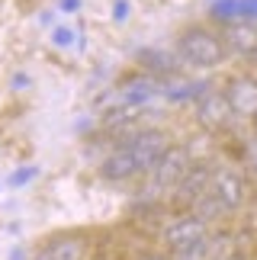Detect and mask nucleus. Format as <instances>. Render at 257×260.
<instances>
[{
    "label": "nucleus",
    "mask_w": 257,
    "mask_h": 260,
    "mask_svg": "<svg viewBox=\"0 0 257 260\" xmlns=\"http://www.w3.org/2000/svg\"><path fill=\"white\" fill-rule=\"evenodd\" d=\"M177 48H180L183 61H190L196 68H219L225 61V45L206 29H186Z\"/></svg>",
    "instance_id": "nucleus-1"
},
{
    "label": "nucleus",
    "mask_w": 257,
    "mask_h": 260,
    "mask_svg": "<svg viewBox=\"0 0 257 260\" xmlns=\"http://www.w3.org/2000/svg\"><path fill=\"white\" fill-rule=\"evenodd\" d=\"M206 238H209V225L200 222L196 215H183V218H177L174 225H167V232H164V241L167 247H171L174 254H186V251H193L196 244H203Z\"/></svg>",
    "instance_id": "nucleus-2"
},
{
    "label": "nucleus",
    "mask_w": 257,
    "mask_h": 260,
    "mask_svg": "<svg viewBox=\"0 0 257 260\" xmlns=\"http://www.w3.org/2000/svg\"><path fill=\"white\" fill-rule=\"evenodd\" d=\"M128 148H132V154H135V161H138V171H151V167L157 164V157H161L167 148V138L164 132H154V128H145V132H135V135H128Z\"/></svg>",
    "instance_id": "nucleus-3"
},
{
    "label": "nucleus",
    "mask_w": 257,
    "mask_h": 260,
    "mask_svg": "<svg viewBox=\"0 0 257 260\" xmlns=\"http://www.w3.org/2000/svg\"><path fill=\"white\" fill-rule=\"evenodd\" d=\"M186 167H190V151L171 145L161 157H157V164L151 167L154 183L157 186H177V183H180V177L186 174Z\"/></svg>",
    "instance_id": "nucleus-4"
},
{
    "label": "nucleus",
    "mask_w": 257,
    "mask_h": 260,
    "mask_svg": "<svg viewBox=\"0 0 257 260\" xmlns=\"http://www.w3.org/2000/svg\"><path fill=\"white\" fill-rule=\"evenodd\" d=\"M196 119H200L203 128H209V132H215V128H225L232 119V103L225 93H206L200 103H196Z\"/></svg>",
    "instance_id": "nucleus-5"
},
{
    "label": "nucleus",
    "mask_w": 257,
    "mask_h": 260,
    "mask_svg": "<svg viewBox=\"0 0 257 260\" xmlns=\"http://www.w3.org/2000/svg\"><path fill=\"white\" fill-rule=\"evenodd\" d=\"M212 193L225 203V209H238L244 203V177L238 171H232V167H222V171H215L212 174Z\"/></svg>",
    "instance_id": "nucleus-6"
},
{
    "label": "nucleus",
    "mask_w": 257,
    "mask_h": 260,
    "mask_svg": "<svg viewBox=\"0 0 257 260\" xmlns=\"http://www.w3.org/2000/svg\"><path fill=\"white\" fill-rule=\"evenodd\" d=\"M229 103H232V113L238 116H257V81L251 77H235L229 84Z\"/></svg>",
    "instance_id": "nucleus-7"
},
{
    "label": "nucleus",
    "mask_w": 257,
    "mask_h": 260,
    "mask_svg": "<svg viewBox=\"0 0 257 260\" xmlns=\"http://www.w3.org/2000/svg\"><path fill=\"white\" fill-rule=\"evenodd\" d=\"M100 174L106 180H128V177H135L138 174V161H135L132 148H128V145L116 148V151L100 164Z\"/></svg>",
    "instance_id": "nucleus-8"
},
{
    "label": "nucleus",
    "mask_w": 257,
    "mask_h": 260,
    "mask_svg": "<svg viewBox=\"0 0 257 260\" xmlns=\"http://www.w3.org/2000/svg\"><path fill=\"white\" fill-rule=\"evenodd\" d=\"M212 183V174L206 167H186V174L180 177V183L174 186L177 203H193L200 193H206V186Z\"/></svg>",
    "instance_id": "nucleus-9"
},
{
    "label": "nucleus",
    "mask_w": 257,
    "mask_h": 260,
    "mask_svg": "<svg viewBox=\"0 0 257 260\" xmlns=\"http://www.w3.org/2000/svg\"><path fill=\"white\" fill-rule=\"evenodd\" d=\"M229 48L238 55L257 52V26L254 23H232L229 26Z\"/></svg>",
    "instance_id": "nucleus-10"
},
{
    "label": "nucleus",
    "mask_w": 257,
    "mask_h": 260,
    "mask_svg": "<svg viewBox=\"0 0 257 260\" xmlns=\"http://www.w3.org/2000/svg\"><path fill=\"white\" fill-rule=\"evenodd\" d=\"M225 212H229V209H225V203L212 193V189H206V193H200L193 199V215L200 218V222H206V225L215 222V218H222Z\"/></svg>",
    "instance_id": "nucleus-11"
},
{
    "label": "nucleus",
    "mask_w": 257,
    "mask_h": 260,
    "mask_svg": "<svg viewBox=\"0 0 257 260\" xmlns=\"http://www.w3.org/2000/svg\"><path fill=\"white\" fill-rule=\"evenodd\" d=\"M48 251H52V260H84V241L61 238V241H55Z\"/></svg>",
    "instance_id": "nucleus-12"
},
{
    "label": "nucleus",
    "mask_w": 257,
    "mask_h": 260,
    "mask_svg": "<svg viewBox=\"0 0 257 260\" xmlns=\"http://www.w3.org/2000/svg\"><path fill=\"white\" fill-rule=\"evenodd\" d=\"M142 61L151 64V68H154V64H157V68H171V61H167L164 55H142Z\"/></svg>",
    "instance_id": "nucleus-13"
},
{
    "label": "nucleus",
    "mask_w": 257,
    "mask_h": 260,
    "mask_svg": "<svg viewBox=\"0 0 257 260\" xmlns=\"http://www.w3.org/2000/svg\"><path fill=\"white\" fill-rule=\"evenodd\" d=\"M248 161H251L254 174H257V142H251V148H248Z\"/></svg>",
    "instance_id": "nucleus-14"
},
{
    "label": "nucleus",
    "mask_w": 257,
    "mask_h": 260,
    "mask_svg": "<svg viewBox=\"0 0 257 260\" xmlns=\"http://www.w3.org/2000/svg\"><path fill=\"white\" fill-rule=\"evenodd\" d=\"M36 260H52V251H42V254H39Z\"/></svg>",
    "instance_id": "nucleus-15"
},
{
    "label": "nucleus",
    "mask_w": 257,
    "mask_h": 260,
    "mask_svg": "<svg viewBox=\"0 0 257 260\" xmlns=\"http://www.w3.org/2000/svg\"><path fill=\"white\" fill-rule=\"evenodd\" d=\"M142 260H164V257H142Z\"/></svg>",
    "instance_id": "nucleus-16"
},
{
    "label": "nucleus",
    "mask_w": 257,
    "mask_h": 260,
    "mask_svg": "<svg viewBox=\"0 0 257 260\" xmlns=\"http://www.w3.org/2000/svg\"><path fill=\"white\" fill-rule=\"evenodd\" d=\"M229 260H241V257H229Z\"/></svg>",
    "instance_id": "nucleus-17"
}]
</instances>
